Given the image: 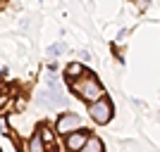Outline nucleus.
I'll return each mask as SVG.
<instances>
[{
  "mask_svg": "<svg viewBox=\"0 0 160 152\" xmlns=\"http://www.w3.org/2000/svg\"><path fill=\"white\" fill-rule=\"evenodd\" d=\"M0 102H2V98H0Z\"/></svg>",
  "mask_w": 160,
  "mask_h": 152,
  "instance_id": "nucleus-11",
  "label": "nucleus"
},
{
  "mask_svg": "<svg viewBox=\"0 0 160 152\" xmlns=\"http://www.w3.org/2000/svg\"><path fill=\"white\" fill-rule=\"evenodd\" d=\"M29 152H46V147H43V140H41L38 133H36V136L29 140Z\"/></svg>",
  "mask_w": 160,
  "mask_h": 152,
  "instance_id": "nucleus-6",
  "label": "nucleus"
},
{
  "mask_svg": "<svg viewBox=\"0 0 160 152\" xmlns=\"http://www.w3.org/2000/svg\"><path fill=\"white\" fill-rule=\"evenodd\" d=\"M62 50H65V45H53L48 50V55H58V53H62Z\"/></svg>",
  "mask_w": 160,
  "mask_h": 152,
  "instance_id": "nucleus-9",
  "label": "nucleus"
},
{
  "mask_svg": "<svg viewBox=\"0 0 160 152\" xmlns=\"http://www.w3.org/2000/svg\"><path fill=\"white\" fill-rule=\"evenodd\" d=\"M74 93H79L84 100H88L91 105L93 102H98V98H103V88H100V83L93 79V76H88V79H81L79 83H74Z\"/></svg>",
  "mask_w": 160,
  "mask_h": 152,
  "instance_id": "nucleus-1",
  "label": "nucleus"
},
{
  "mask_svg": "<svg viewBox=\"0 0 160 152\" xmlns=\"http://www.w3.org/2000/svg\"><path fill=\"white\" fill-rule=\"evenodd\" d=\"M110 114H112V107H110L108 100H98V102H93L88 107V117L93 121H98V124H105L110 119Z\"/></svg>",
  "mask_w": 160,
  "mask_h": 152,
  "instance_id": "nucleus-2",
  "label": "nucleus"
},
{
  "mask_svg": "<svg viewBox=\"0 0 160 152\" xmlns=\"http://www.w3.org/2000/svg\"><path fill=\"white\" fill-rule=\"evenodd\" d=\"M0 131H7V126H5V121L0 119Z\"/></svg>",
  "mask_w": 160,
  "mask_h": 152,
  "instance_id": "nucleus-10",
  "label": "nucleus"
},
{
  "mask_svg": "<svg viewBox=\"0 0 160 152\" xmlns=\"http://www.w3.org/2000/svg\"><path fill=\"white\" fill-rule=\"evenodd\" d=\"M81 152H103V143H100L98 138H88V143L84 145Z\"/></svg>",
  "mask_w": 160,
  "mask_h": 152,
  "instance_id": "nucleus-5",
  "label": "nucleus"
},
{
  "mask_svg": "<svg viewBox=\"0 0 160 152\" xmlns=\"http://www.w3.org/2000/svg\"><path fill=\"white\" fill-rule=\"evenodd\" d=\"M81 71H84L81 64H69L67 67V76H69V79H72V76H81Z\"/></svg>",
  "mask_w": 160,
  "mask_h": 152,
  "instance_id": "nucleus-8",
  "label": "nucleus"
},
{
  "mask_svg": "<svg viewBox=\"0 0 160 152\" xmlns=\"http://www.w3.org/2000/svg\"><path fill=\"white\" fill-rule=\"evenodd\" d=\"M86 143H88V133H84V131H77V133L67 136V147L72 152H81Z\"/></svg>",
  "mask_w": 160,
  "mask_h": 152,
  "instance_id": "nucleus-4",
  "label": "nucleus"
},
{
  "mask_svg": "<svg viewBox=\"0 0 160 152\" xmlns=\"http://www.w3.org/2000/svg\"><path fill=\"white\" fill-rule=\"evenodd\" d=\"M38 136H41V140H43V143H53V131H50L48 126H43V128H41Z\"/></svg>",
  "mask_w": 160,
  "mask_h": 152,
  "instance_id": "nucleus-7",
  "label": "nucleus"
},
{
  "mask_svg": "<svg viewBox=\"0 0 160 152\" xmlns=\"http://www.w3.org/2000/svg\"><path fill=\"white\" fill-rule=\"evenodd\" d=\"M81 126V117H77V114H62L60 119H58V131L60 133H77V128Z\"/></svg>",
  "mask_w": 160,
  "mask_h": 152,
  "instance_id": "nucleus-3",
  "label": "nucleus"
}]
</instances>
